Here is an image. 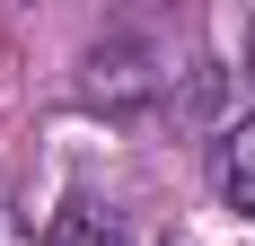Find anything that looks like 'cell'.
Returning a JSON list of instances; mask_svg holds the SVG:
<instances>
[{
  "label": "cell",
  "mask_w": 255,
  "mask_h": 246,
  "mask_svg": "<svg viewBox=\"0 0 255 246\" xmlns=\"http://www.w3.org/2000/svg\"><path fill=\"white\" fill-rule=\"evenodd\" d=\"M247 71H255V18H247Z\"/></svg>",
  "instance_id": "5b68a950"
},
{
  "label": "cell",
  "mask_w": 255,
  "mask_h": 246,
  "mask_svg": "<svg viewBox=\"0 0 255 246\" xmlns=\"http://www.w3.org/2000/svg\"><path fill=\"white\" fill-rule=\"evenodd\" d=\"M167 246H176V238H167Z\"/></svg>",
  "instance_id": "8992f818"
},
{
  "label": "cell",
  "mask_w": 255,
  "mask_h": 246,
  "mask_svg": "<svg viewBox=\"0 0 255 246\" xmlns=\"http://www.w3.org/2000/svg\"><path fill=\"white\" fill-rule=\"evenodd\" d=\"M211 185L229 194V211H247V220H255V115L229 123V132L211 141Z\"/></svg>",
  "instance_id": "7a4b0ae2"
},
{
  "label": "cell",
  "mask_w": 255,
  "mask_h": 246,
  "mask_svg": "<svg viewBox=\"0 0 255 246\" xmlns=\"http://www.w3.org/2000/svg\"><path fill=\"white\" fill-rule=\"evenodd\" d=\"M141 62H150L141 44H97V53H88V97H106V106L150 97V88H158V71H141Z\"/></svg>",
  "instance_id": "6da1fadb"
},
{
  "label": "cell",
  "mask_w": 255,
  "mask_h": 246,
  "mask_svg": "<svg viewBox=\"0 0 255 246\" xmlns=\"http://www.w3.org/2000/svg\"><path fill=\"white\" fill-rule=\"evenodd\" d=\"M44 246H132L124 211H106V202H62L44 229Z\"/></svg>",
  "instance_id": "3957f363"
},
{
  "label": "cell",
  "mask_w": 255,
  "mask_h": 246,
  "mask_svg": "<svg viewBox=\"0 0 255 246\" xmlns=\"http://www.w3.org/2000/svg\"><path fill=\"white\" fill-rule=\"evenodd\" d=\"M0 246H35V229L18 220V202H0Z\"/></svg>",
  "instance_id": "277c9868"
}]
</instances>
